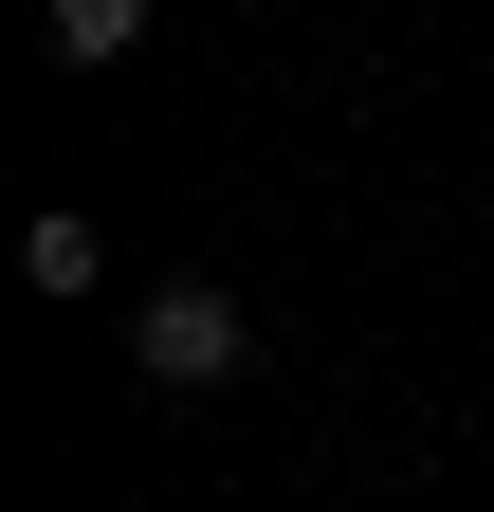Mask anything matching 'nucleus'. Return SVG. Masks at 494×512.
Wrapping results in <instances>:
<instances>
[{"label":"nucleus","mask_w":494,"mask_h":512,"mask_svg":"<svg viewBox=\"0 0 494 512\" xmlns=\"http://www.w3.org/2000/svg\"><path fill=\"white\" fill-rule=\"evenodd\" d=\"M129 348H147V384H238V366H257V311H238L220 275H165L129 311Z\"/></svg>","instance_id":"f257e3e1"},{"label":"nucleus","mask_w":494,"mask_h":512,"mask_svg":"<svg viewBox=\"0 0 494 512\" xmlns=\"http://www.w3.org/2000/svg\"><path fill=\"white\" fill-rule=\"evenodd\" d=\"M37 19H55V55H74V74H110V55L147 37V0H37Z\"/></svg>","instance_id":"f03ea898"},{"label":"nucleus","mask_w":494,"mask_h":512,"mask_svg":"<svg viewBox=\"0 0 494 512\" xmlns=\"http://www.w3.org/2000/svg\"><path fill=\"white\" fill-rule=\"evenodd\" d=\"M19 275H37V293H92L110 256H92V220H19Z\"/></svg>","instance_id":"7ed1b4c3"}]
</instances>
